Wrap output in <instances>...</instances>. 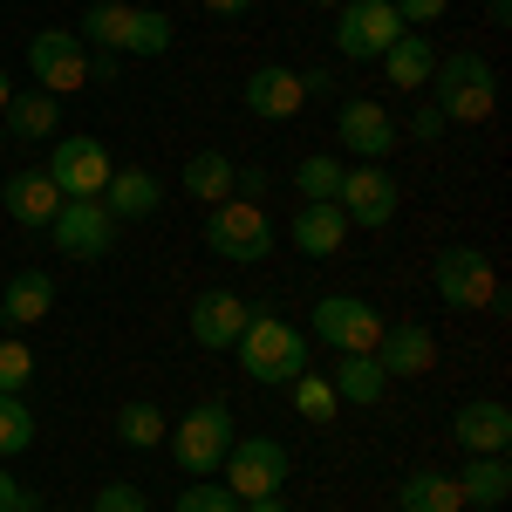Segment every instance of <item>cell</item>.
I'll use <instances>...</instances> for the list:
<instances>
[{"label":"cell","instance_id":"cell-1","mask_svg":"<svg viewBox=\"0 0 512 512\" xmlns=\"http://www.w3.org/2000/svg\"><path fill=\"white\" fill-rule=\"evenodd\" d=\"M239 369L253 376V383H267V390H287L301 369H308V335L294 328V321L267 315V308H253L246 328H239Z\"/></svg>","mask_w":512,"mask_h":512},{"label":"cell","instance_id":"cell-2","mask_svg":"<svg viewBox=\"0 0 512 512\" xmlns=\"http://www.w3.org/2000/svg\"><path fill=\"white\" fill-rule=\"evenodd\" d=\"M431 103L444 123H485L499 110V82H492V62L478 55V48H451V55H437L431 69Z\"/></svg>","mask_w":512,"mask_h":512},{"label":"cell","instance_id":"cell-3","mask_svg":"<svg viewBox=\"0 0 512 512\" xmlns=\"http://www.w3.org/2000/svg\"><path fill=\"white\" fill-rule=\"evenodd\" d=\"M233 410L219 403V396H205V403H192L171 431H164V444H171V465L185 478H212L219 465H226V451H233Z\"/></svg>","mask_w":512,"mask_h":512},{"label":"cell","instance_id":"cell-4","mask_svg":"<svg viewBox=\"0 0 512 512\" xmlns=\"http://www.w3.org/2000/svg\"><path fill=\"white\" fill-rule=\"evenodd\" d=\"M205 246H212L219 260L253 267V260H267V253H274V219H267L253 198H219V205L205 212Z\"/></svg>","mask_w":512,"mask_h":512},{"label":"cell","instance_id":"cell-5","mask_svg":"<svg viewBox=\"0 0 512 512\" xmlns=\"http://www.w3.org/2000/svg\"><path fill=\"white\" fill-rule=\"evenodd\" d=\"M431 287L444 308H458V315H478V308H492L499 301V267L478 253V246H444L431 260Z\"/></svg>","mask_w":512,"mask_h":512},{"label":"cell","instance_id":"cell-6","mask_svg":"<svg viewBox=\"0 0 512 512\" xmlns=\"http://www.w3.org/2000/svg\"><path fill=\"white\" fill-rule=\"evenodd\" d=\"M219 485L233 492L239 506L246 499H274L280 485H287V444L280 437H233V451H226V465H219Z\"/></svg>","mask_w":512,"mask_h":512},{"label":"cell","instance_id":"cell-7","mask_svg":"<svg viewBox=\"0 0 512 512\" xmlns=\"http://www.w3.org/2000/svg\"><path fill=\"white\" fill-rule=\"evenodd\" d=\"M396 35H403V21L390 0H342L335 7V55L342 62H383Z\"/></svg>","mask_w":512,"mask_h":512},{"label":"cell","instance_id":"cell-8","mask_svg":"<svg viewBox=\"0 0 512 512\" xmlns=\"http://www.w3.org/2000/svg\"><path fill=\"white\" fill-rule=\"evenodd\" d=\"M315 335L335 355H376V342H383V308H369L362 294H321Z\"/></svg>","mask_w":512,"mask_h":512},{"label":"cell","instance_id":"cell-9","mask_svg":"<svg viewBox=\"0 0 512 512\" xmlns=\"http://www.w3.org/2000/svg\"><path fill=\"white\" fill-rule=\"evenodd\" d=\"M41 171L55 178V192H62V198H103L117 158H110V144H103V137H62V144L48 151Z\"/></svg>","mask_w":512,"mask_h":512},{"label":"cell","instance_id":"cell-10","mask_svg":"<svg viewBox=\"0 0 512 512\" xmlns=\"http://www.w3.org/2000/svg\"><path fill=\"white\" fill-rule=\"evenodd\" d=\"M335 205H342V219L349 226H362V233H383L396 219V205H403V185H396L383 164H349L342 171V192H335Z\"/></svg>","mask_w":512,"mask_h":512},{"label":"cell","instance_id":"cell-11","mask_svg":"<svg viewBox=\"0 0 512 512\" xmlns=\"http://www.w3.org/2000/svg\"><path fill=\"white\" fill-rule=\"evenodd\" d=\"M28 76L48 96H76L82 82H89V48L76 41V28H41L28 41Z\"/></svg>","mask_w":512,"mask_h":512},{"label":"cell","instance_id":"cell-12","mask_svg":"<svg viewBox=\"0 0 512 512\" xmlns=\"http://www.w3.org/2000/svg\"><path fill=\"white\" fill-rule=\"evenodd\" d=\"M48 239L62 260H103L117 246V219L103 212V198H69L55 219H48Z\"/></svg>","mask_w":512,"mask_h":512},{"label":"cell","instance_id":"cell-13","mask_svg":"<svg viewBox=\"0 0 512 512\" xmlns=\"http://www.w3.org/2000/svg\"><path fill=\"white\" fill-rule=\"evenodd\" d=\"M335 137H342V151H355L362 164H383L396 151V123L376 96H349V103L335 110Z\"/></svg>","mask_w":512,"mask_h":512},{"label":"cell","instance_id":"cell-14","mask_svg":"<svg viewBox=\"0 0 512 512\" xmlns=\"http://www.w3.org/2000/svg\"><path fill=\"white\" fill-rule=\"evenodd\" d=\"M308 110V89H301V76L287 69V62H260L253 76H246V117L260 123H287Z\"/></svg>","mask_w":512,"mask_h":512},{"label":"cell","instance_id":"cell-15","mask_svg":"<svg viewBox=\"0 0 512 512\" xmlns=\"http://www.w3.org/2000/svg\"><path fill=\"white\" fill-rule=\"evenodd\" d=\"M451 437H458V451H465V458H506L512 410L499 403V396H478V403H465V410L451 417Z\"/></svg>","mask_w":512,"mask_h":512},{"label":"cell","instance_id":"cell-16","mask_svg":"<svg viewBox=\"0 0 512 512\" xmlns=\"http://www.w3.org/2000/svg\"><path fill=\"white\" fill-rule=\"evenodd\" d=\"M376 362H383V376H431L437 369V335L424 321H383V342H376Z\"/></svg>","mask_w":512,"mask_h":512},{"label":"cell","instance_id":"cell-17","mask_svg":"<svg viewBox=\"0 0 512 512\" xmlns=\"http://www.w3.org/2000/svg\"><path fill=\"white\" fill-rule=\"evenodd\" d=\"M246 315H253V308L239 301L233 287H205V294L192 301V342L198 349H233Z\"/></svg>","mask_w":512,"mask_h":512},{"label":"cell","instance_id":"cell-18","mask_svg":"<svg viewBox=\"0 0 512 512\" xmlns=\"http://www.w3.org/2000/svg\"><path fill=\"white\" fill-rule=\"evenodd\" d=\"M0 205H7V219H14V226H35V233H48V219H55L69 198L55 192V178H48V171H14V178L0 185Z\"/></svg>","mask_w":512,"mask_h":512},{"label":"cell","instance_id":"cell-19","mask_svg":"<svg viewBox=\"0 0 512 512\" xmlns=\"http://www.w3.org/2000/svg\"><path fill=\"white\" fill-rule=\"evenodd\" d=\"M164 205V185L151 178V171H110V185H103V212L117 219V226H130V219H151Z\"/></svg>","mask_w":512,"mask_h":512},{"label":"cell","instance_id":"cell-20","mask_svg":"<svg viewBox=\"0 0 512 512\" xmlns=\"http://www.w3.org/2000/svg\"><path fill=\"white\" fill-rule=\"evenodd\" d=\"M437 69V41H424V28H403V35L390 41V55H383V76H390V89H403V96H417L424 82H431Z\"/></svg>","mask_w":512,"mask_h":512},{"label":"cell","instance_id":"cell-21","mask_svg":"<svg viewBox=\"0 0 512 512\" xmlns=\"http://www.w3.org/2000/svg\"><path fill=\"white\" fill-rule=\"evenodd\" d=\"M287 239H294L308 260H328V253H342L349 219H342V205H301V212L287 219Z\"/></svg>","mask_w":512,"mask_h":512},{"label":"cell","instance_id":"cell-22","mask_svg":"<svg viewBox=\"0 0 512 512\" xmlns=\"http://www.w3.org/2000/svg\"><path fill=\"white\" fill-rule=\"evenodd\" d=\"M48 308H55V280L41 274V267H21V274L0 287V315L14 321V328H35Z\"/></svg>","mask_w":512,"mask_h":512},{"label":"cell","instance_id":"cell-23","mask_svg":"<svg viewBox=\"0 0 512 512\" xmlns=\"http://www.w3.org/2000/svg\"><path fill=\"white\" fill-rule=\"evenodd\" d=\"M396 506H403V512H465V492H458V478H451V472L417 465V472L396 485Z\"/></svg>","mask_w":512,"mask_h":512},{"label":"cell","instance_id":"cell-24","mask_svg":"<svg viewBox=\"0 0 512 512\" xmlns=\"http://www.w3.org/2000/svg\"><path fill=\"white\" fill-rule=\"evenodd\" d=\"M55 123H62V96H48V89H28V96H7V110H0V130L7 137H55Z\"/></svg>","mask_w":512,"mask_h":512},{"label":"cell","instance_id":"cell-25","mask_svg":"<svg viewBox=\"0 0 512 512\" xmlns=\"http://www.w3.org/2000/svg\"><path fill=\"white\" fill-rule=\"evenodd\" d=\"M123 35H130V0H89V7H82V28H76L82 48L123 55Z\"/></svg>","mask_w":512,"mask_h":512},{"label":"cell","instance_id":"cell-26","mask_svg":"<svg viewBox=\"0 0 512 512\" xmlns=\"http://www.w3.org/2000/svg\"><path fill=\"white\" fill-rule=\"evenodd\" d=\"M233 171L239 164L226 158V151H192L185 171H178V185H185L198 205H219V198H233Z\"/></svg>","mask_w":512,"mask_h":512},{"label":"cell","instance_id":"cell-27","mask_svg":"<svg viewBox=\"0 0 512 512\" xmlns=\"http://www.w3.org/2000/svg\"><path fill=\"white\" fill-rule=\"evenodd\" d=\"M328 390L342 396V403H383V390H390V376H383V362L376 355H342L335 362V376H328Z\"/></svg>","mask_w":512,"mask_h":512},{"label":"cell","instance_id":"cell-28","mask_svg":"<svg viewBox=\"0 0 512 512\" xmlns=\"http://www.w3.org/2000/svg\"><path fill=\"white\" fill-rule=\"evenodd\" d=\"M458 478V492H465V506H506L512 499V465L506 458H465V472Z\"/></svg>","mask_w":512,"mask_h":512},{"label":"cell","instance_id":"cell-29","mask_svg":"<svg viewBox=\"0 0 512 512\" xmlns=\"http://www.w3.org/2000/svg\"><path fill=\"white\" fill-rule=\"evenodd\" d=\"M342 171H349V164L328 158V151L301 158V164H294V192H301V205H335V192H342Z\"/></svg>","mask_w":512,"mask_h":512},{"label":"cell","instance_id":"cell-30","mask_svg":"<svg viewBox=\"0 0 512 512\" xmlns=\"http://www.w3.org/2000/svg\"><path fill=\"white\" fill-rule=\"evenodd\" d=\"M164 48H171V14H158V7H130V35H123V55H144V62H158Z\"/></svg>","mask_w":512,"mask_h":512},{"label":"cell","instance_id":"cell-31","mask_svg":"<svg viewBox=\"0 0 512 512\" xmlns=\"http://www.w3.org/2000/svg\"><path fill=\"white\" fill-rule=\"evenodd\" d=\"M164 410L158 403H123L117 410V444H130V451H151V444H164Z\"/></svg>","mask_w":512,"mask_h":512},{"label":"cell","instance_id":"cell-32","mask_svg":"<svg viewBox=\"0 0 512 512\" xmlns=\"http://www.w3.org/2000/svg\"><path fill=\"white\" fill-rule=\"evenodd\" d=\"M287 390H294V410H301L308 424H335V410H342V396L328 390V376H315V369H301V376H294Z\"/></svg>","mask_w":512,"mask_h":512},{"label":"cell","instance_id":"cell-33","mask_svg":"<svg viewBox=\"0 0 512 512\" xmlns=\"http://www.w3.org/2000/svg\"><path fill=\"white\" fill-rule=\"evenodd\" d=\"M35 444V410L21 396H0V458H21Z\"/></svg>","mask_w":512,"mask_h":512},{"label":"cell","instance_id":"cell-34","mask_svg":"<svg viewBox=\"0 0 512 512\" xmlns=\"http://www.w3.org/2000/svg\"><path fill=\"white\" fill-rule=\"evenodd\" d=\"M35 383V349L28 342H0V396H21Z\"/></svg>","mask_w":512,"mask_h":512},{"label":"cell","instance_id":"cell-35","mask_svg":"<svg viewBox=\"0 0 512 512\" xmlns=\"http://www.w3.org/2000/svg\"><path fill=\"white\" fill-rule=\"evenodd\" d=\"M171 512H239V499L219 485V478H192L185 492H178V506Z\"/></svg>","mask_w":512,"mask_h":512},{"label":"cell","instance_id":"cell-36","mask_svg":"<svg viewBox=\"0 0 512 512\" xmlns=\"http://www.w3.org/2000/svg\"><path fill=\"white\" fill-rule=\"evenodd\" d=\"M89 512H151V499L137 492V485H123V478H110L103 492H96V506Z\"/></svg>","mask_w":512,"mask_h":512},{"label":"cell","instance_id":"cell-37","mask_svg":"<svg viewBox=\"0 0 512 512\" xmlns=\"http://www.w3.org/2000/svg\"><path fill=\"white\" fill-rule=\"evenodd\" d=\"M390 7H396V21H403V28H431L451 0H390Z\"/></svg>","mask_w":512,"mask_h":512},{"label":"cell","instance_id":"cell-38","mask_svg":"<svg viewBox=\"0 0 512 512\" xmlns=\"http://www.w3.org/2000/svg\"><path fill=\"white\" fill-rule=\"evenodd\" d=\"M437 130H444V117H437V103H417V117H410V137H417V144H431Z\"/></svg>","mask_w":512,"mask_h":512},{"label":"cell","instance_id":"cell-39","mask_svg":"<svg viewBox=\"0 0 512 512\" xmlns=\"http://www.w3.org/2000/svg\"><path fill=\"white\" fill-rule=\"evenodd\" d=\"M21 506H28V485L14 472H0V512H21Z\"/></svg>","mask_w":512,"mask_h":512},{"label":"cell","instance_id":"cell-40","mask_svg":"<svg viewBox=\"0 0 512 512\" xmlns=\"http://www.w3.org/2000/svg\"><path fill=\"white\" fill-rule=\"evenodd\" d=\"M198 7H205V14H219V21H239V14H253L260 0H198Z\"/></svg>","mask_w":512,"mask_h":512},{"label":"cell","instance_id":"cell-41","mask_svg":"<svg viewBox=\"0 0 512 512\" xmlns=\"http://www.w3.org/2000/svg\"><path fill=\"white\" fill-rule=\"evenodd\" d=\"M239 512H287V499H280V492H274V499H246Z\"/></svg>","mask_w":512,"mask_h":512},{"label":"cell","instance_id":"cell-42","mask_svg":"<svg viewBox=\"0 0 512 512\" xmlns=\"http://www.w3.org/2000/svg\"><path fill=\"white\" fill-rule=\"evenodd\" d=\"M485 7H492V28H506V21H512V0H485Z\"/></svg>","mask_w":512,"mask_h":512},{"label":"cell","instance_id":"cell-43","mask_svg":"<svg viewBox=\"0 0 512 512\" xmlns=\"http://www.w3.org/2000/svg\"><path fill=\"white\" fill-rule=\"evenodd\" d=\"M7 96H14V82H7V69H0V110H7Z\"/></svg>","mask_w":512,"mask_h":512},{"label":"cell","instance_id":"cell-44","mask_svg":"<svg viewBox=\"0 0 512 512\" xmlns=\"http://www.w3.org/2000/svg\"><path fill=\"white\" fill-rule=\"evenodd\" d=\"M472 512H506V506H472Z\"/></svg>","mask_w":512,"mask_h":512},{"label":"cell","instance_id":"cell-45","mask_svg":"<svg viewBox=\"0 0 512 512\" xmlns=\"http://www.w3.org/2000/svg\"><path fill=\"white\" fill-rule=\"evenodd\" d=\"M0 151H7V130H0Z\"/></svg>","mask_w":512,"mask_h":512},{"label":"cell","instance_id":"cell-46","mask_svg":"<svg viewBox=\"0 0 512 512\" xmlns=\"http://www.w3.org/2000/svg\"><path fill=\"white\" fill-rule=\"evenodd\" d=\"M0 328H7V315H0Z\"/></svg>","mask_w":512,"mask_h":512},{"label":"cell","instance_id":"cell-47","mask_svg":"<svg viewBox=\"0 0 512 512\" xmlns=\"http://www.w3.org/2000/svg\"><path fill=\"white\" fill-rule=\"evenodd\" d=\"M21 512H35V506H21Z\"/></svg>","mask_w":512,"mask_h":512}]
</instances>
